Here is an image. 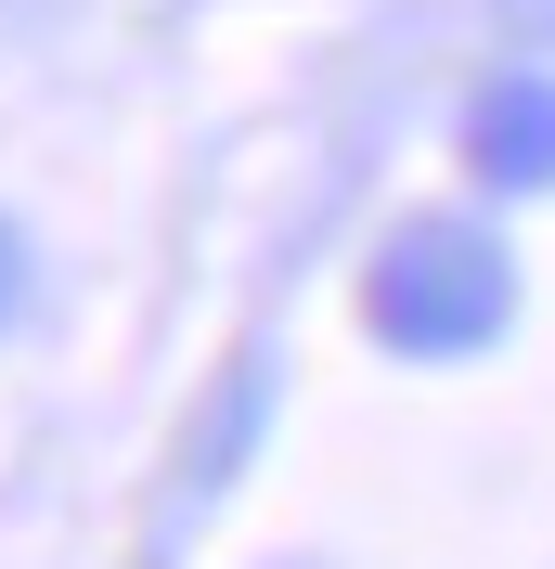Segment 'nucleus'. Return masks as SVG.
<instances>
[{"mask_svg":"<svg viewBox=\"0 0 555 569\" xmlns=\"http://www.w3.org/2000/svg\"><path fill=\"white\" fill-rule=\"evenodd\" d=\"M465 169L491 194H555V78L543 66H504L465 104Z\"/></svg>","mask_w":555,"mask_h":569,"instance_id":"2","label":"nucleus"},{"mask_svg":"<svg viewBox=\"0 0 555 569\" xmlns=\"http://www.w3.org/2000/svg\"><path fill=\"white\" fill-rule=\"evenodd\" d=\"M362 323H375L401 362H465L491 350L504 323H517V259H504V233H478V220H401L375 247V272H362Z\"/></svg>","mask_w":555,"mask_h":569,"instance_id":"1","label":"nucleus"},{"mask_svg":"<svg viewBox=\"0 0 555 569\" xmlns=\"http://www.w3.org/2000/svg\"><path fill=\"white\" fill-rule=\"evenodd\" d=\"M27 311V233H13V220H0V323Z\"/></svg>","mask_w":555,"mask_h":569,"instance_id":"3","label":"nucleus"}]
</instances>
